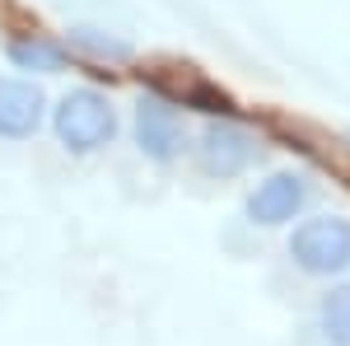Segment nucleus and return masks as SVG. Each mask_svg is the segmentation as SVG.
Instances as JSON below:
<instances>
[{
    "label": "nucleus",
    "instance_id": "nucleus-6",
    "mask_svg": "<svg viewBox=\"0 0 350 346\" xmlns=\"http://www.w3.org/2000/svg\"><path fill=\"white\" fill-rule=\"evenodd\" d=\"M47 117V94L33 80L0 75V136L5 140H28Z\"/></svg>",
    "mask_w": 350,
    "mask_h": 346
},
{
    "label": "nucleus",
    "instance_id": "nucleus-7",
    "mask_svg": "<svg viewBox=\"0 0 350 346\" xmlns=\"http://www.w3.org/2000/svg\"><path fill=\"white\" fill-rule=\"evenodd\" d=\"M178 71H183L178 80H154V84L168 89V94H178L187 108L211 112L215 122H234V117H239V103H234V94H229V89H219L215 80H206L196 66H178Z\"/></svg>",
    "mask_w": 350,
    "mask_h": 346
},
{
    "label": "nucleus",
    "instance_id": "nucleus-9",
    "mask_svg": "<svg viewBox=\"0 0 350 346\" xmlns=\"http://www.w3.org/2000/svg\"><path fill=\"white\" fill-rule=\"evenodd\" d=\"M318 323H323L327 342L332 346H350V281L346 286H332L318 304Z\"/></svg>",
    "mask_w": 350,
    "mask_h": 346
},
{
    "label": "nucleus",
    "instance_id": "nucleus-3",
    "mask_svg": "<svg viewBox=\"0 0 350 346\" xmlns=\"http://www.w3.org/2000/svg\"><path fill=\"white\" fill-rule=\"evenodd\" d=\"M257 160H262V140L252 132H243L239 122H206L196 136V164L211 178H239Z\"/></svg>",
    "mask_w": 350,
    "mask_h": 346
},
{
    "label": "nucleus",
    "instance_id": "nucleus-2",
    "mask_svg": "<svg viewBox=\"0 0 350 346\" xmlns=\"http://www.w3.org/2000/svg\"><path fill=\"white\" fill-rule=\"evenodd\" d=\"M290 258L308 276L350 271V220L346 215H313L290 234Z\"/></svg>",
    "mask_w": 350,
    "mask_h": 346
},
{
    "label": "nucleus",
    "instance_id": "nucleus-5",
    "mask_svg": "<svg viewBox=\"0 0 350 346\" xmlns=\"http://www.w3.org/2000/svg\"><path fill=\"white\" fill-rule=\"evenodd\" d=\"M304 201H308V183L299 173H290V169H280V173H271L267 183L252 187L247 220L252 225H285V220H295L304 211Z\"/></svg>",
    "mask_w": 350,
    "mask_h": 346
},
{
    "label": "nucleus",
    "instance_id": "nucleus-1",
    "mask_svg": "<svg viewBox=\"0 0 350 346\" xmlns=\"http://www.w3.org/2000/svg\"><path fill=\"white\" fill-rule=\"evenodd\" d=\"M52 132L70 155H94L117 136V108L108 103V94L80 84L61 94V103L52 108Z\"/></svg>",
    "mask_w": 350,
    "mask_h": 346
},
{
    "label": "nucleus",
    "instance_id": "nucleus-8",
    "mask_svg": "<svg viewBox=\"0 0 350 346\" xmlns=\"http://www.w3.org/2000/svg\"><path fill=\"white\" fill-rule=\"evenodd\" d=\"M5 56H10L19 71H38V75L66 71V47H56L52 38H42V33H19V38H10V42H5Z\"/></svg>",
    "mask_w": 350,
    "mask_h": 346
},
{
    "label": "nucleus",
    "instance_id": "nucleus-10",
    "mask_svg": "<svg viewBox=\"0 0 350 346\" xmlns=\"http://www.w3.org/2000/svg\"><path fill=\"white\" fill-rule=\"evenodd\" d=\"M70 47H80V52L94 56V61H126V56H131V42L108 38L103 28H94V24H75L70 28Z\"/></svg>",
    "mask_w": 350,
    "mask_h": 346
},
{
    "label": "nucleus",
    "instance_id": "nucleus-4",
    "mask_svg": "<svg viewBox=\"0 0 350 346\" xmlns=\"http://www.w3.org/2000/svg\"><path fill=\"white\" fill-rule=\"evenodd\" d=\"M135 140L154 164H168L183 155V122H178V108L163 94H140V103H135Z\"/></svg>",
    "mask_w": 350,
    "mask_h": 346
}]
</instances>
